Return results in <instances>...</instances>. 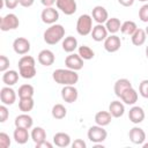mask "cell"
<instances>
[{"instance_id":"obj_1","label":"cell","mask_w":148,"mask_h":148,"mask_svg":"<svg viewBox=\"0 0 148 148\" xmlns=\"http://www.w3.org/2000/svg\"><path fill=\"white\" fill-rule=\"evenodd\" d=\"M52 79L56 83L61 86H74L79 81V74L76 71L69 68H58L52 73Z\"/></svg>"},{"instance_id":"obj_2","label":"cell","mask_w":148,"mask_h":148,"mask_svg":"<svg viewBox=\"0 0 148 148\" xmlns=\"http://www.w3.org/2000/svg\"><path fill=\"white\" fill-rule=\"evenodd\" d=\"M65 38V28L61 24H51L43 35V39L49 45H56Z\"/></svg>"},{"instance_id":"obj_3","label":"cell","mask_w":148,"mask_h":148,"mask_svg":"<svg viewBox=\"0 0 148 148\" xmlns=\"http://www.w3.org/2000/svg\"><path fill=\"white\" fill-rule=\"evenodd\" d=\"M92 17L89 14H82L76 21V31L80 36H88L92 30Z\"/></svg>"},{"instance_id":"obj_4","label":"cell","mask_w":148,"mask_h":148,"mask_svg":"<svg viewBox=\"0 0 148 148\" xmlns=\"http://www.w3.org/2000/svg\"><path fill=\"white\" fill-rule=\"evenodd\" d=\"M87 136H88V139L92 143H101V142H103V141L106 140L108 132H106V130H104L103 126L95 125V126L89 127L88 133H87Z\"/></svg>"},{"instance_id":"obj_5","label":"cell","mask_w":148,"mask_h":148,"mask_svg":"<svg viewBox=\"0 0 148 148\" xmlns=\"http://www.w3.org/2000/svg\"><path fill=\"white\" fill-rule=\"evenodd\" d=\"M20 25V20L18 17L13 14V13H8L5 16L1 17L0 20V29L2 31H9V30H15L16 28H18Z\"/></svg>"},{"instance_id":"obj_6","label":"cell","mask_w":148,"mask_h":148,"mask_svg":"<svg viewBox=\"0 0 148 148\" xmlns=\"http://www.w3.org/2000/svg\"><path fill=\"white\" fill-rule=\"evenodd\" d=\"M16 97H17V94L12 87L6 86V87L1 88V90H0V101H1L2 104L13 105L16 101Z\"/></svg>"},{"instance_id":"obj_7","label":"cell","mask_w":148,"mask_h":148,"mask_svg":"<svg viewBox=\"0 0 148 148\" xmlns=\"http://www.w3.org/2000/svg\"><path fill=\"white\" fill-rule=\"evenodd\" d=\"M40 18L45 24H54L59 20V12L53 7H45L40 13Z\"/></svg>"},{"instance_id":"obj_8","label":"cell","mask_w":148,"mask_h":148,"mask_svg":"<svg viewBox=\"0 0 148 148\" xmlns=\"http://www.w3.org/2000/svg\"><path fill=\"white\" fill-rule=\"evenodd\" d=\"M30 49H31L30 42L24 37H17L13 42V50L16 54L24 56L30 51Z\"/></svg>"},{"instance_id":"obj_9","label":"cell","mask_w":148,"mask_h":148,"mask_svg":"<svg viewBox=\"0 0 148 148\" xmlns=\"http://www.w3.org/2000/svg\"><path fill=\"white\" fill-rule=\"evenodd\" d=\"M83 59L79 56V53H69L65 59V65L67 68L73 71H80L83 67Z\"/></svg>"},{"instance_id":"obj_10","label":"cell","mask_w":148,"mask_h":148,"mask_svg":"<svg viewBox=\"0 0 148 148\" xmlns=\"http://www.w3.org/2000/svg\"><path fill=\"white\" fill-rule=\"evenodd\" d=\"M121 46V40H120V37L117 36L116 34L114 35H111L108 36L104 40V49L106 52L109 53H114L117 52Z\"/></svg>"},{"instance_id":"obj_11","label":"cell","mask_w":148,"mask_h":148,"mask_svg":"<svg viewBox=\"0 0 148 148\" xmlns=\"http://www.w3.org/2000/svg\"><path fill=\"white\" fill-rule=\"evenodd\" d=\"M56 5L57 8L60 12H62L65 15H73L77 9V5L75 0H57Z\"/></svg>"},{"instance_id":"obj_12","label":"cell","mask_w":148,"mask_h":148,"mask_svg":"<svg viewBox=\"0 0 148 148\" xmlns=\"http://www.w3.org/2000/svg\"><path fill=\"white\" fill-rule=\"evenodd\" d=\"M128 138H130L132 143H134V145H142L146 141V132L141 127L134 126V127H132L130 130Z\"/></svg>"},{"instance_id":"obj_13","label":"cell","mask_w":148,"mask_h":148,"mask_svg":"<svg viewBox=\"0 0 148 148\" xmlns=\"http://www.w3.org/2000/svg\"><path fill=\"white\" fill-rule=\"evenodd\" d=\"M79 97V91L74 86H64L61 89V98L66 103H74Z\"/></svg>"},{"instance_id":"obj_14","label":"cell","mask_w":148,"mask_h":148,"mask_svg":"<svg viewBox=\"0 0 148 148\" xmlns=\"http://www.w3.org/2000/svg\"><path fill=\"white\" fill-rule=\"evenodd\" d=\"M92 20L98 24H104L109 18V13L103 6H95L91 10Z\"/></svg>"},{"instance_id":"obj_15","label":"cell","mask_w":148,"mask_h":148,"mask_svg":"<svg viewBox=\"0 0 148 148\" xmlns=\"http://www.w3.org/2000/svg\"><path fill=\"white\" fill-rule=\"evenodd\" d=\"M145 111L141 106L139 105H133L130 111H128V119L133 123V124H140L145 120Z\"/></svg>"},{"instance_id":"obj_16","label":"cell","mask_w":148,"mask_h":148,"mask_svg":"<svg viewBox=\"0 0 148 148\" xmlns=\"http://www.w3.org/2000/svg\"><path fill=\"white\" fill-rule=\"evenodd\" d=\"M38 62L45 67H49L51 65L54 64V60H56V56L54 53L51 51V50H47V49H44L42 50L39 53H38Z\"/></svg>"},{"instance_id":"obj_17","label":"cell","mask_w":148,"mask_h":148,"mask_svg":"<svg viewBox=\"0 0 148 148\" xmlns=\"http://www.w3.org/2000/svg\"><path fill=\"white\" fill-rule=\"evenodd\" d=\"M138 97H139L138 91H136L133 87H131V88L126 89V90L121 94V96H120L119 98H120V101H121L124 104H126V105H134V104L136 103V101H138Z\"/></svg>"},{"instance_id":"obj_18","label":"cell","mask_w":148,"mask_h":148,"mask_svg":"<svg viewBox=\"0 0 148 148\" xmlns=\"http://www.w3.org/2000/svg\"><path fill=\"white\" fill-rule=\"evenodd\" d=\"M91 37L95 42H104L105 38L109 36V31L104 24H96L91 30Z\"/></svg>"},{"instance_id":"obj_19","label":"cell","mask_w":148,"mask_h":148,"mask_svg":"<svg viewBox=\"0 0 148 148\" xmlns=\"http://www.w3.org/2000/svg\"><path fill=\"white\" fill-rule=\"evenodd\" d=\"M14 125L15 127H24V128H28L30 130L34 125V119L31 116H29L28 113L25 112H22L21 114H18L15 120H14Z\"/></svg>"},{"instance_id":"obj_20","label":"cell","mask_w":148,"mask_h":148,"mask_svg":"<svg viewBox=\"0 0 148 148\" xmlns=\"http://www.w3.org/2000/svg\"><path fill=\"white\" fill-rule=\"evenodd\" d=\"M13 138H14L15 142L18 145H24L28 142L29 139H31V136L28 132V128H24V127H15Z\"/></svg>"},{"instance_id":"obj_21","label":"cell","mask_w":148,"mask_h":148,"mask_svg":"<svg viewBox=\"0 0 148 148\" xmlns=\"http://www.w3.org/2000/svg\"><path fill=\"white\" fill-rule=\"evenodd\" d=\"M53 145L60 148H66L68 146H71V136L69 134L65 133V132H58L53 135Z\"/></svg>"},{"instance_id":"obj_22","label":"cell","mask_w":148,"mask_h":148,"mask_svg":"<svg viewBox=\"0 0 148 148\" xmlns=\"http://www.w3.org/2000/svg\"><path fill=\"white\" fill-rule=\"evenodd\" d=\"M109 112L113 118H120L125 113V104L120 101H112L109 104Z\"/></svg>"},{"instance_id":"obj_23","label":"cell","mask_w":148,"mask_h":148,"mask_svg":"<svg viewBox=\"0 0 148 148\" xmlns=\"http://www.w3.org/2000/svg\"><path fill=\"white\" fill-rule=\"evenodd\" d=\"M131 87H132V83H131V81H130L128 79H125V77L118 79V80L114 82V86H113L114 95H116L117 97H120L121 94H123L126 89H128V88H131Z\"/></svg>"},{"instance_id":"obj_24","label":"cell","mask_w":148,"mask_h":148,"mask_svg":"<svg viewBox=\"0 0 148 148\" xmlns=\"http://www.w3.org/2000/svg\"><path fill=\"white\" fill-rule=\"evenodd\" d=\"M18 76H20V73L14 71V69H8L6 72L2 73V82L6 84V86H14L17 83L18 81Z\"/></svg>"},{"instance_id":"obj_25","label":"cell","mask_w":148,"mask_h":148,"mask_svg":"<svg viewBox=\"0 0 148 148\" xmlns=\"http://www.w3.org/2000/svg\"><path fill=\"white\" fill-rule=\"evenodd\" d=\"M61 46H62V50L67 53H73L77 47V39L74 37V36H67L62 39V43H61Z\"/></svg>"},{"instance_id":"obj_26","label":"cell","mask_w":148,"mask_h":148,"mask_svg":"<svg viewBox=\"0 0 148 148\" xmlns=\"http://www.w3.org/2000/svg\"><path fill=\"white\" fill-rule=\"evenodd\" d=\"M112 116L109 111H98L96 114H95V123L96 125H99V126H108L111 120H112Z\"/></svg>"},{"instance_id":"obj_27","label":"cell","mask_w":148,"mask_h":148,"mask_svg":"<svg viewBox=\"0 0 148 148\" xmlns=\"http://www.w3.org/2000/svg\"><path fill=\"white\" fill-rule=\"evenodd\" d=\"M30 136H31V140L35 142V145H37V143H40V142L46 140V132L43 127L36 126L31 130Z\"/></svg>"},{"instance_id":"obj_28","label":"cell","mask_w":148,"mask_h":148,"mask_svg":"<svg viewBox=\"0 0 148 148\" xmlns=\"http://www.w3.org/2000/svg\"><path fill=\"white\" fill-rule=\"evenodd\" d=\"M146 39H147V34L145 31V29H140L138 28L136 31L131 36V40H132V44L135 45V46H141L146 43Z\"/></svg>"},{"instance_id":"obj_29","label":"cell","mask_w":148,"mask_h":148,"mask_svg":"<svg viewBox=\"0 0 148 148\" xmlns=\"http://www.w3.org/2000/svg\"><path fill=\"white\" fill-rule=\"evenodd\" d=\"M105 28L108 29L109 34L111 35H114L117 34L119 30H120V27H121V22L118 17H109L108 21L104 23Z\"/></svg>"},{"instance_id":"obj_30","label":"cell","mask_w":148,"mask_h":148,"mask_svg":"<svg viewBox=\"0 0 148 148\" xmlns=\"http://www.w3.org/2000/svg\"><path fill=\"white\" fill-rule=\"evenodd\" d=\"M18 73L20 76L23 79H32L35 77L37 71H36V65H30V66H21L18 67Z\"/></svg>"},{"instance_id":"obj_31","label":"cell","mask_w":148,"mask_h":148,"mask_svg":"<svg viewBox=\"0 0 148 148\" xmlns=\"http://www.w3.org/2000/svg\"><path fill=\"white\" fill-rule=\"evenodd\" d=\"M138 29V25L134 21H125L121 23L120 27V32L123 35H127V36H132Z\"/></svg>"},{"instance_id":"obj_32","label":"cell","mask_w":148,"mask_h":148,"mask_svg":"<svg viewBox=\"0 0 148 148\" xmlns=\"http://www.w3.org/2000/svg\"><path fill=\"white\" fill-rule=\"evenodd\" d=\"M35 106V102L32 97H28V98H20L18 101V109L22 112L29 113Z\"/></svg>"},{"instance_id":"obj_33","label":"cell","mask_w":148,"mask_h":148,"mask_svg":"<svg viewBox=\"0 0 148 148\" xmlns=\"http://www.w3.org/2000/svg\"><path fill=\"white\" fill-rule=\"evenodd\" d=\"M51 113H52V117H53L54 119L60 120V119H64V118L66 117V114H67V109H66L62 104L57 103V104H54V105L52 106Z\"/></svg>"},{"instance_id":"obj_34","label":"cell","mask_w":148,"mask_h":148,"mask_svg":"<svg viewBox=\"0 0 148 148\" xmlns=\"http://www.w3.org/2000/svg\"><path fill=\"white\" fill-rule=\"evenodd\" d=\"M77 53L83 60H91L95 57L94 50L88 45H81L77 47Z\"/></svg>"},{"instance_id":"obj_35","label":"cell","mask_w":148,"mask_h":148,"mask_svg":"<svg viewBox=\"0 0 148 148\" xmlns=\"http://www.w3.org/2000/svg\"><path fill=\"white\" fill-rule=\"evenodd\" d=\"M34 94H35V89L31 84H22L18 90H17V95H18V98H28V97H34Z\"/></svg>"},{"instance_id":"obj_36","label":"cell","mask_w":148,"mask_h":148,"mask_svg":"<svg viewBox=\"0 0 148 148\" xmlns=\"http://www.w3.org/2000/svg\"><path fill=\"white\" fill-rule=\"evenodd\" d=\"M10 143H12V141H10L9 135L5 132H0V147L8 148V147H10Z\"/></svg>"},{"instance_id":"obj_37","label":"cell","mask_w":148,"mask_h":148,"mask_svg":"<svg viewBox=\"0 0 148 148\" xmlns=\"http://www.w3.org/2000/svg\"><path fill=\"white\" fill-rule=\"evenodd\" d=\"M139 94L143 98H148V79L142 80L139 84Z\"/></svg>"},{"instance_id":"obj_38","label":"cell","mask_w":148,"mask_h":148,"mask_svg":"<svg viewBox=\"0 0 148 148\" xmlns=\"http://www.w3.org/2000/svg\"><path fill=\"white\" fill-rule=\"evenodd\" d=\"M139 18L142 22L148 23V3L142 5L141 8L139 9Z\"/></svg>"},{"instance_id":"obj_39","label":"cell","mask_w":148,"mask_h":148,"mask_svg":"<svg viewBox=\"0 0 148 148\" xmlns=\"http://www.w3.org/2000/svg\"><path fill=\"white\" fill-rule=\"evenodd\" d=\"M9 65H10V62H9V59L6 57V56H0V72H6V71H8L9 69Z\"/></svg>"},{"instance_id":"obj_40","label":"cell","mask_w":148,"mask_h":148,"mask_svg":"<svg viewBox=\"0 0 148 148\" xmlns=\"http://www.w3.org/2000/svg\"><path fill=\"white\" fill-rule=\"evenodd\" d=\"M9 117V111L7 109V105L2 104L0 105V123H5Z\"/></svg>"},{"instance_id":"obj_41","label":"cell","mask_w":148,"mask_h":148,"mask_svg":"<svg viewBox=\"0 0 148 148\" xmlns=\"http://www.w3.org/2000/svg\"><path fill=\"white\" fill-rule=\"evenodd\" d=\"M3 6L8 9H15L20 5V0H2Z\"/></svg>"},{"instance_id":"obj_42","label":"cell","mask_w":148,"mask_h":148,"mask_svg":"<svg viewBox=\"0 0 148 148\" xmlns=\"http://www.w3.org/2000/svg\"><path fill=\"white\" fill-rule=\"evenodd\" d=\"M72 147H73V148H86V147H87V143H86L82 139H76V140H74V142L72 143Z\"/></svg>"},{"instance_id":"obj_43","label":"cell","mask_w":148,"mask_h":148,"mask_svg":"<svg viewBox=\"0 0 148 148\" xmlns=\"http://www.w3.org/2000/svg\"><path fill=\"white\" fill-rule=\"evenodd\" d=\"M35 3V0H20V5L24 8H29Z\"/></svg>"},{"instance_id":"obj_44","label":"cell","mask_w":148,"mask_h":148,"mask_svg":"<svg viewBox=\"0 0 148 148\" xmlns=\"http://www.w3.org/2000/svg\"><path fill=\"white\" fill-rule=\"evenodd\" d=\"M53 147V145L51 143V142H49V141H43V142H40V143H37L36 145V148H52Z\"/></svg>"},{"instance_id":"obj_45","label":"cell","mask_w":148,"mask_h":148,"mask_svg":"<svg viewBox=\"0 0 148 148\" xmlns=\"http://www.w3.org/2000/svg\"><path fill=\"white\" fill-rule=\"evenodd\" d=\"M117 1L119 5H121L124 7H131V6H133L135 0H117Z\"/></svg>"},{"instance_id":"obj_46","label":"cell","mask_w":148,"mask_h":148,"mask_svg":"<svg viewBox=\"0 0 148 148\" xmlns=\"http://www.w3.org/2000/svg\"><path fill=\"white\" fill-rule=\"evenodd\" d=\"M40 2L44 7H52L57 2V0H40Z\"/></svg>"},{"instance_id":"obj_47","label":"cell","mask_w":148,"mask_h":148,"mask_svg":"<svg viewBox=\"0 0 148 148\" xmlns=\"http://www.w3.org/2000/svg\"><path fill=\"white\" fill-rule=\"evenodd\" d=\"M142 147H143V148H148V142H143V143H142Z\"/></svg>"},{"instance_id":"obj_48","label":"cell","mask_w":148,"mask_h":148,"mask_svg":"<svg viewBox=\"0 0 148 148\" xmlns=\"http://www.w3.org/2000/svg\"><path fill=\"white\" fill-rule=\"evenodd\" d=\"M145 52H146V57H147V59H148V45L146 46V51H145Z\"/></svg>"},{"instance_id":"obj_49","label":"cell","mask_w":148,"mask_h":148,"mask_svg":"<svg viewBox=\"0 0 148 148\" xmlns=\"http://www.w3.org/2000/svg\"><path fill=\"white\" fill-rule=\"evenodd\" d=\"M145 31H146V34H147V37H148V25L146 27V29H145Z\"/></svg>"},{"instance_id":"obj_50","label":"cell","mask_w":148,"mask_h":148,"mask_svg":"<svg viewBox=\"0 0 148 148\" xmlns=\"http://www.w3.org/2000/svg\"><path fill=\"white\" fill-rule=\"evenodd\" d=\"M139 1H141V2H146V1H148V0H139Z\"/></svg>"}]
</instances>
